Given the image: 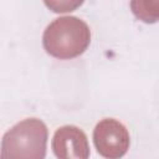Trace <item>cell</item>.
Instances as JSON below:
<instances>
[{
    "label": "cell",
    "instance_id": "cell-1",
    "mask_svg": "<svg viewBox=\"0 0 159 159\" xmlns=\"http://www.w3.org/2000/svg\"><path fill=\"white\" fill-rule=\"evenodd\" d=\"M91 41L87 24L75 16H63L53 20L45 30L42 43L47 53L56 58L67 60L80 56Z\"/></svg>",
    "mask_w": 159,
    "mask_h": 159
},
{
    "label": "cell",
    "instance_id": "cell-2",
    "mask_svg": "<svg viewBox=\"0 0 159 159\" xmlns=\"http://www.w3.org/2000/svg\"><path fill=\"white\" fill-rule=\"evenodd\" d=\"M47 127L36 118L15 124L2 138L1 159H42L46 154Z\"/></svg>",
    "mask_w": 159,
    "mask_h": 159
},
{
    "label": "cell",
    "instance_id": "cell-3",
    "mask_svg": "<svg viewBox=\"0 0 159 159\" xmlns=\"http://www.w3.org/2000/svg\"><path fill=\"white\" fill-rule=\"evenodd\" d=\"M93 142L97 152L102 157L119 158L129 148V133L120 122L107 118L96 125Z\"/></svg>",
    "mask_w": 159,
    "mask_h": 159
},
{
    "label": "cell",
    "instance_id": "cell-4",
    "mask_svg": "<svg viewBox=\"0 0 159 159\" xmlns=\"http://www.w3.org/2000/svg\"><path fill=\"white\" fill-rule=\"evenodd\" d=\"M52 149L60 159H86L89 157L87 137L75 125H65L56 130Z\"/></svg>",
    "mask_w": 159,
    "mask_h": 159
},
{
    "label": "cell",
    "instance_id": "cell-5",
    "mask_svg": "<svg viewBox=\"0 0 159 159\" xmlns=\"http://www.w3.org/2000/svg\"><path fill=\"white\" fill-rule=\"evenodd\" d=\"M130 9L134 16L144 22L159 21V0H132Z\"/></svg>",
    "mask_w": 159,
    "mask_h": 159
},
{
    "label": "cell",
    "instance_id": "cell-6",
    "mask_svg": "<svg viewBox=\"0 0 159 159\" xmlns=\"http://www.w3.org/2000/svg\"><path fill=\"white\" fill-rule=\"evenodd\" d=\"M53 12H71L83 4L84 0H43Z\"/></svg>",
    "mask_w": 159,
    "mask_h": 159
}]
</instances>
